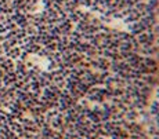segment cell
<instances>
[{
	"label": "cell",
	"instance_id": "6da1fadb",
	"mask_svg": "<svg viewBox=\"0 0 159 139\" xmlns=\"http://www.w3.org/2000/svg\"><path fill=\"white\" fill-rule=\"evenodd\" d=\"M111 109H114V108H111ZM115 113L118 114V112H115ZM118 117H119V121H121V124H123V120H122V116H121V114H118ZM123 128H125V127H123ZM127 136H129V132H127L126 130H125V134H123V136H122V139H126Z\"/></svg>",
	"mask_w": 159,
	"mask_h": 139
}]
</instances>
